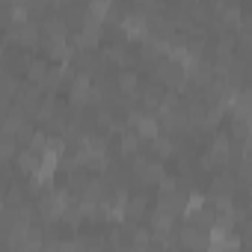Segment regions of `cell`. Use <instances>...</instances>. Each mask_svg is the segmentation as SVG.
<instances>
[{
	"label": "cell",
	"instance_id": "obj_1",
	"mask_svg": "<svg viewBox=\"0 0 252 252\" xmlns=\"http://www.w3.org/2000/svg\"><path fill=\"white\" fill-rule=\"evenodd\" d=\"M208 252H240V237H237V231L211 228V246H208Z\"/></svg>",
	"mask_w": 252,
	"mask_h": 252
},
{
	"label": "cell",
	"instance_id": "obj_2",
	"mask_svg": "<svg viewBox=\"0 0 252 252\" xmlns=\"http://www.w3.org/2000/svg\"><path fill=\"white\" fill-rule=\"evenodd\" d=\"M228 158H231L228 137H217V140H214V146H211V152H208V163H211V166H225V163H228Z\"/></svg>",
	"mask_w": 252,
	"mask_h": 252
},
{
	"label": "cell",
	"instance_id": "obj_3",
	"mask_svg": "<svg viewBox=\"0 0 252 252\" xmlns=\"http://www.w3.org/2000/svg\"><path fill=\"white\" fill-rule=\"evenodd\" d=\"M158 134H160V125H158L155 116H140V119H137V137H140V140L158 143Z\"/></svg>",
	"mask_w": 252,
	"mask_h": 252
},
{
	"label": "cell",
	"instance_id": "obj_4",
	"mask_svg": "<svg viewBox=\"0 0 252 252\" xmlns=\"http://www.w3.org/2000/svg\"><path fill=\"white\" fill-rule=\"evenodd\" d=\"M143 211H146V202H143V199H131V205L125 208V214H128L131 220H140V217H143Z\"/></svg>",
	"mask_w": 252,
	"mask_h": 252
}]
</instances>
